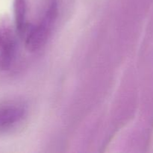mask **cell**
Instances as JSON below:
<instances>
[{
  "mask_svg": "<svg viewBox=\"0 0 153 153\" xmlns=\"http://www.w3.org/2000/svg\"><path fill=\"white\" fill-rule=\"evenodd\" d=\"M58 13V2L51 0L40 20L33 25L28 24L22 38L28 51L35 52L44 46L55 26Z\"/></svg>",
  "mask_w": 153,
  "mask_h": 153,
  "instance_id": "cell-1",
  "label": "cell"
},
{
  "mask_svg": "<svg viewBox=\"0 0 153 153\" xmlns=\"http://www.w3.org/2000/svg\"><path fill=\"white\" fill-rule=\"evenodd\" d=\"M15 25L7 15L0 16V70H7L14 61L17 49Z\"/></svg>",
  "mask_w": 153,
  "mask_h": 153,
  "instance_id": "cell-2",
  "label": "cell"
},
{
  "mask_svg": "<svg viewBox=\"0 0 153 153\" xmlns=\"http://www.w3.org/2000/svg\"><path fill=\"white\" fill-rule=\"evenodd\" d=\"M27 114V109L19 102H6L0 104V131H6L20 123Z\"/></svg>",
  "mask_w": 153,
  "mask_h": 153,
  "instance_id": "cell-3",
  "label": "cell"
},
{
  "mask_svg": "<svg viewBox=\"0 0 153 153\" xmlns=\"http://www.w3.org/2000/svg\"><path fill=\"white\" fill-rule=\"evenodd\" d=\"M26 0H13L14 25L18 35L22 38L28 24L26 22Z\"/></svg>",
  "mask_w": 153,
  "mask_h": 153,
  "instance_id": "cell-4",
  "label": "cell"
}]
</instances>
